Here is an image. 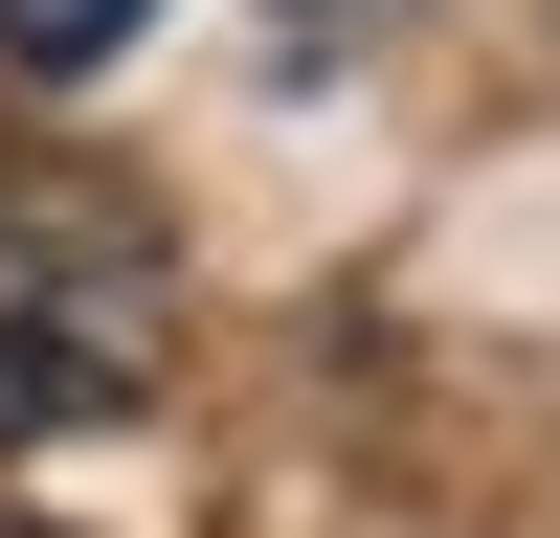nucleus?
Masks as SVG:
<instances>
[{
	"label": "nucleus",
	"mask_w": 560,
	"mask_h": 538,
	"mask_svg": "<svg viewBox=\"0 0 560 538\" xmlns=\"http://www.w3.org/2000/svg\"><path fill=\"white\" fill-rule=\"evenodd\" d=\"M179 382V224L158 179L68 157V134H0V448L135 426Z\"/></svg>",
	"instance_id": "nucleus-1"
},
{
	"label": "nucleus",
	"mask_w": 560,
	"mask_h": 538,
	"mask_svg": "<svg viewBox=\"0 0 560 538\" xmlns=\"http://www.w3.org/2000/svg\"><path fill=\"white\" fill-rule=\"evenodd\" d=\"M135 23H158V0H0V68H45V90H68V68H113Z\"/></svg>",
	"instance_id": "nucleus-2"
},
{
	"label": "nucleus",
	"mask_w": 560,
	"mask_h": 538,
	"mask_svg": "<svg viewBox=\"0 0 560 538\" xmlns=\"http://www.w3.org/2000/svg\"><path fill=\"white\" fill-rule=\"evenodd\" d=\"M269 23H314V45H337V23H382V0H269Z\"/></svg>",
	"instance_id": "nucleus-3"
},
{
	"label": "nucleus",
	"mask_w": 560,
	"mask_h": 538,
	"mask_svg": "<svg viewBox=\"0 0 560 538\" xmlns=\"http://www.w3.org/2000/svg\"><path fill=\"white\" fill-rule=\"evenodd\" d=\"M0 538H68V516H23V493H0Z\"/></svg>",
	"instance_id": "nucleus-4"
}]
</instances>
